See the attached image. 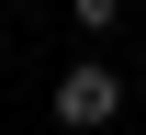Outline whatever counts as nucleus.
I'll return each instance as SVG.
<instances>
[{"mask_svg":"<svg viewBox=\"0 0 146 135\" xmlns=\"http://www.w3.org/2000/svg\"><path fill=\"white\" fill-rule=\"evenodd\" d=\"M124 90H135V79H124V68H101V57L56 68V124H68V135H101L112 113H124Z\"/></svg>","mask_w":146,"mask_h":135,"instance_id":"1","label":"nucleus"},{"mask_svg":"<svg viewBox=\"0 0 146 135\" xmlns=\"http://www.w3.org/2000/svg\"><path fill=\"white\" fill-rule=\"evenodd\" d=\"M68 11H79V34H112V23H124L135 0H68Z\"/></svg>","mask_w":146,"mask_h":135,"instance_id":"2","label":"nucleus"},{"mask_svg":"<svg viewBox=\"0 0 146 135\" xmlns=\"http://www.w3.org/2000/svg\"><path fill=\"white\" fill-rule=\"evenodd\" d=\"M135 90H146V45H135Z\"/></svg>","mask_w":146,"mask_h":135,"instance_id":"3","label":"nucleus"}]
</instances>
